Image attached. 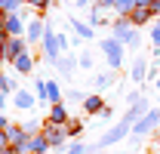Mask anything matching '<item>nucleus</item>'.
<instances>
[{
    "label": "nucleus",
    "instance_id": "f257e3e1",
    "mask_svg": "<svg viewBox=\"0 0 160 154\" xmlns=\"http://www.w3.org/2000/svg\"><path fill=\"white\" fill-rule=\"evenodd\" d=\"M111 37L120 40V43H126V46H132V49H139V28L132 25L129 19H114V25H111Z\"/></svg>",
    "mask_w": 160,
    "mask_h": 154
},
{
    "label": "nucleus",
    "instance_id": "f03ea898",
    "mask_svg": "<svg viewBox=\"0 0 160 154\" xmlns=\"http://www.w3.org/2000/svg\"><path fill=\"white\" fill-rule=\"evenodd\" d=\"M129 136H132V123L123 117L120 123H114V126H111V130H108V133H105L99 142H96V151H99V148H108V145H117V142L129 139Z\"/></svg>",
    "mask_w": 160,
    "mask_h": 154
},
{
    "label": "nucleus",
    "instance_id": "7ed1b4c3",
    "mask_svg": "<svg viewBox=\"0 0 160 154\" xmlns=\"http://www.w3.org/2000/svg\"><path fill=\"white\" fill-rule=\"evenodd\" d=\"M102 53L108 56V68H111V71L123 65V46H120V40L105 37V40H102Z\"/></svg>",
    "mask_w": 160,
    "mask_h": 154
},
{
    "label": "nucleus",
    "instance_id": "20e7f679",
    "mask_svg": "<svg viewBox=\"0 0 160 154\" xmlns=\"http://www.w3.org/2000/svg\"><path fill=\"white\" fill-rule=\"evenodd\" d=\"M157 126H160V108H151V111H148V114H145L139 123L132 126V139H136V136H148V133H154Z\"/></svg>",
    "mask_w": 160,
    "mask_h": 154
},
{
    "label": "nucleus",
    "instance_id": "39448f33",
    "mask_svg": "<svg viewBox=\"0 0 160 154\" xmlns=\"http://www.w3.org/2000/svg\"><path fill=\"white\" fill-rule=\"evenodd\" d=\"M40 136H43V139H46V142H49L52 148H62V142L68 139L65 126H59V123H49V120L43 123V133H40Z\"/></svg>",
    "mask_w": 160,
    "mask_h": 154
},
{
    "label": "nucleus",
    "instance_id": "423d86ee",
    "mask_svg": "<svg viewBox=\"0 0 160 154\" xmlns=\"http://www.w3.org/2000/svg\"><path fill=\"white\" fill-rule=\"evenodd\" d=\"M0 31H3L6 37H19L22 31H28V28L22 25L19 16H3V22H0Z\"/></svg>",
    "mask_w": 160,
    "mask_h": 154
},
{
    "label": "nucleus",
    "instance_id": "0eeeda50",
    "mask_svg": "<svg viewBox=\"0 0 160 154\" xmlns=\"http://www.w3.org/2000/svg\"><path fill=\"white\" fill-rule=\"evenodd\" d=\"M12 105H16V108H22V111L34 108V93H31V90H19V93H16V99H12Z\"/></svg>",
    "mask_w": 160,
    "mask_h": 154
},
{
    "label": "nucleus",
    "instance_id": "6e6552de",
    "mask_svg": "<svg viewBox=\"0 0 160 154\" xmlns=\"http://www.w3.org/2000/svg\"><path fill=\"white\" fill-rule=\"evenodd\" d=\"M83 111H89V114L99 117L102 111H105V99H102V96H86V99H83Z\"/></svg>",
    "mask_w": 160,
    "mask_h": 154
},
{
    "label": "nucleus",
    "instance_id": "1a4fd4ad",
    "mask_svg": "<svg viewBox=\"0 0 160 154\" xmlns=\"http://www.w3.org/2000/svg\"><path fill=\"white\" fill-rule=\"evenodd\" d=\"M148 68H151V65H148L145 59H136V62H132V68H129V77H132L136 83H142V80L148 77Z\"/></svg>",
    "mask_w": 160,
    "mask_h": 154
},
{
    "label": "nucleus",
    "instance_id": "9d476101",
    "mask_svg": "<svg viewBox=\"0 0 160 154\" xmlns=\"http://www.w3.org/2000/svg\"><path fill=\"white\" fill-rule=\"evenodd\" d=\"M25 34H28V43H37V40H43L46 28H43V22H40V19H34L31 25H28V31H25Z\"/></svg>",
    "mask_w": 160,
    "mask_h": 154
},
{
    "label": "nucleus",
    "instance_id": "9b49d317",
    "mask_svg": "<svg viewBox=\"0 0 160 154\" xmlns=\"http://www.w3.org/2000/svg\"><path fill=\"white\" fill-rule=\"evenodd\" d=\"M49 123H59V126H65V123H68V108H65V105H52V111H49Z\"/></svg>",
    "mask_w": 160,
    "mask_h": 154
},
{
    "label": "nucleus",
    "instance_id": "f8f14e48",
    "mask_svg": "<svg viewBox=\"0 0 160 154\" xmlns=\"http://www.w3.org/2000/svg\"><path fill=\"white\" fill-rule=\"evenodd\" d=\"M46 148H49V142H46L43 136H31V139H28V154H43Z\"/></svg>",
    "mask_w": 160,
    "mask_h": 154
},
{
    "label": "nucleus",
    "instance_id": "ddd939ff",
    "mask_svg": "<svg viewBox=\"0 0 160 154\" xmlns=\"http://www.w3.org/2000/svg\"><path fill=\"white\" fill-rule=\"evenodd\" d=\"M22 53H25V40L9 37V43H6V59H19Z\"/></svg>",
    "mask_w": 160,
    "mask_h": 154
},
{
    "label": "nucleus",
    "instance_id": "4468645a",
    "mask_svg": "<svg viewBox=\"0 0 160 154\" xmlns=\"http://www.w3.org/2000/svg\"><path fill=\"white\" fill-rule=\"evenodd\" d=\"M114 9H117V19H129V16H132V9H136V3H132V0H117V3H114Z\"/></svg>",
    "mask_w": 160,
    "mask_h": 154
},
{
    "label": "nucleus",
    "instance_id": "2eb2a0df",
    "mask_svg": "<svg viewBox=\"0 0 160 154\" xmlns=\"http://www.w3.org/2000/svg\"><path fill=\"white\" fill-rule=\"evenodd\" d=\"M12 65H16V71H19V74H28V71H31V65H34V59L28 56V53H22L19 59H12Z\"/></svg>",
    "mask_w": 160,
    "mask_h": 154
},
{
    "label": "nucleus",
    "instance_id": "dca6fc26",
    "mask_svg": "<svg viewBox=\"0 0 160 154\" xmlns=\"http://www.w3.org/2000/svg\"><path fill=\"white\" fill-rule=\"evenodd\" d=\"M71 25H74V31L80 34V40H92V37H96L92 25H83V22H77V19H71Z\"/></svg>",
    "mask_w": 160,
    "mask_h": 154
},
{
    "label": "nucleus",
    "instance_id": "f3484780",
    "mask_svg": "<svg viewBox=\"0 0 160 154\" xmlns=\"http://www.w3.org/2000/svg\"><path fill=\"white\" fill-rule=\"evenodd\" d=\"M151 19H154V16H151V9H132V16H129V22H132L136 28H139V25H148Z\"/></svg>",
    "mask_w": 160,
    "mask_h": 154
},
{
    "label": "nucleus",
    "instance_id": "a211bd4d",
    "mask_svg": "<svg viewBox=\"0 0 160 154\" xmlns=\"http://www.w3.org/2000/svg\"><path fill=\"white\" fill-rule=\"evenodd\" d=\"M74 65H77V62H74V56H65V53H62L59 62H56V68H59L62 74H71V71H74Z\"/></svg>",
    "mask_w": 160,
    "mask_h": 154
},
{
    "label": "nucleus",
    "instance_id": "6ab92c4d",
    "mask_svg": "<svg viewBox=\"0 0 160 154\" xmlns=\"http://www.w3.org/2000/svg\"><path fill=\"white\" fill-rule=\"evenodd\" d=\"M43 99H49L52 105H59V102H62V86L49 80V83H46V96H43Z\"/></svg>",
    "mask_w": 160,
    "mask_h": 154
},
{
    "label": "nucleus",
    "instance_id": "aec40b11",
    "mask_svg": "<svg viewBox=\"0 0 160 154\" xmlns=\"http://www.w3.org/2000/svg\"><path fill=\"white\" fill-rule=\"evenodd\" d=\"M22 9V0H0V13L3 16H16Z\"/></svg>",
    "mask_w": 160,
    "mask_h": 154
},
{
    "label": "nucleus",
    "instance_id": "412c9836",
    "mask_svg": "<svg viewBox=\"0 0 160 154\" xmlns=\"http://www.w3.org/2000/svg\"><path fill=\"white\" fill-rule=\"evenodd\" d=\"M105 13H108V6L96 3V6H92V16H89V25H102V22H105Z\"/></svg>",
    "mask_w": 160,
    "mask_h": 154
},
{
    "label": "nucleus",
    "instance_id": "4be33fe9",
    "mask_svg": "<svg viewBox=\"0 0 160 154\" xmlns=\"http://www.w3.org/2000/svg\"><path fill=\"white\" fill-rule=\"evenodd\" d=\"M9 90H16V77H9V74H0V93L6 96Z\"/></svg>",
    "mask_w": 160,
    "mask_h": 154
},
{
    "label": "nucleus",
    "instance_id": "5701e85b",
    "mask_svg": "<svg viewBox=\"0 0 160 154\" xmlns=\"http://www.w3.org/2000/svg\"><path fill=\"white\" fill-rule=\"evenodd\" d=\"M80 130H83V123H80V120H68V126H65V133H68V136H77Z\"/></svg>",
    "mask_w": 160,
    "mask_h": 154
},
{
    "label": "nucleus",
    "instance_id": "b1692460",
    "mask_svg": "<svg viewBox=\"0 0 160 154\" xmlns=\"http://www.w3.org/2000/svg\"><path fill=\"white\" fill-rule=\"evenodd\" d=\"M111 83H114V77H111V74H102L99 80H96V86H99V90H108Z\"/></svg>",
    "mask_w": 160,
    "mask_h": 154
},
{
    "label": "nucleus",
    "instance_id": "393cba45",
    "mask_svg": "<svg viewBox=\"0 0 160 154\" xmlns=\"http://www.w3.org/2000/svg\"><path fill=\"white\" fill-rule=\"evenodd\" d=\"M151 40H154V46H160V19L151 25Z\"/></svg>",
    "mask_w": 160,
    "mask_h": 154
},
{
    "label": "nucleus",
    "instance_id": "a878e982",
    "mask_svg": "<svg viewBox=\"0 0 160 154\" xmlns=\"http://www.w3.org/2000/svg\"><path fill=\"white\" fill-rule=\"evenodd\" d=\"M34 130H40L37 117H31V120H25V133H28V136H34Z\"/></svg>",
    "mask_w": 160,
    "mask_h": 154
},
{
    "label": "nucleus",
    "instance_id": "bb28decb",
    "mask_svg": "<svg viewBox=\"0 0 160 154\" xmlns=\"http://www.w3.org/2000/svg\"><path fill=\"white\" fill-rule=\"evenodd\" d=\"M28 3H31L34 9H46V6H52L56 0H28Z\"/></svg>",
    "mask_w": 160,
    "mask_h": 154
},
{
    "label": "nucleus",
    "instance_id": "cd10ccee",
    "mask_svg": "<svg viewBox=\"0 0 160 154\" xmlns=\"http://www.w3.org/2000/svg\"><path fill=\"white\" fill-rule=\"evenodd\" d=\"M77 65H80V68H86V71H89V68H92V56H89V53H83Z\"/></svg>",
    "mask_w": 160,
    "mask_h": 154
},
{
    "label": "nucleus",
    "instance_id": "c85d7f7f",
    "mask_svg": "<svg viewBox=\"0 0 160 154\" xmlns=\"http://www.w3.org/2000/svg\"><path fill=\"white\" fill-rule=\"evenodd\" d=\"M148 9H151V16H160V0H151V6H148Z\"/></svg>",
    "mask_w": 160,
    "mask_h": 154
},
{
    "label": "nucleus",
    "instance_id": "c756f323",
    "mask_svg": "<svg viewBox=\"0 0 160 154\" xmlns=\"http://www.w3.org/2000/svg\"><path fill=\"white\" fill-rule=\"evenodd\" d=\"M68 99H74V102H80V99H83V93H80V90H68Z\"/></svg>",
    "mask_w": 160,
    "mask_h": 154
},
{
    "label": "nucleus",
    "instance_id": "7c9ffc66",
    "mask_svg": "<svg viewBox=\"0 0 160 154\" xmlns=\"http://www.w3.org/2000/svg\"><path fill=\"white\" fill-rule=\"evenodd\" d=\"M151 71H160V56H154V62H151Z\"/></svg>",
    "mask_w": 160,
    "mask_h": 154
},
{
    "label": "nucleus",
    "instance_id": "2f4dec72",
    "mask_svg": "<svg viewBox=\"0 0 160 154\" xmlns=\"http://www.w3.org/2000/svg\"><path fill=\"white\" fill-rule=\"evenodd\" d=\"M102 6H114V3H117V0H99Z\"/></svg>",
    "mask_w": 160,
    "mask_h": 154
},
{
    "label": "nucleus",
    "instance_id": "473e14b6",
    "mask_svg": "<svg viewBox=\"0 0 160 154\" xmlns=\"http://www.w3.org/2000/svg\"><path fill=\"white\" fill-rule=\"evenodd\" d=\"M80 6H86V3H99V0H77Z\"/></svg>",
    "mask_w": 160,
    "mask_h": 154
},
{
    "label": "nucleus",
    "instance_id": "72a5a7b5",
    "mask_svg": "<svg viewBox=\"0 0 160 154\" xmlns=\"http://www.w3.org/2000/svg\"><path fill=\"white\" fill-rule=\"evenodd\" d=\"M0 154H16V148H3V151H0Z\"/></svg>",
    "mask_w": 160,
    "mask_h": 154
},
{
    "label": "nucleus",
    "instance_id": "f704fd0d",
    "mask_svg": "<svg viewBox=\"0 0 160 154\" xmlns=\"http://www.w3.org/2000/svg\"><path fill=\"white\" fill-rule=\"evenodd\" d=\"M3 105H6V96H3V93H0V108H3Z\"/></svg>",
    "mask_w": 160,
    "mask_h": 154
},
{
    "label": "nucleus",
    "instance_id": "c9c22d12",
    "mask_svg": "<svg viewBox=\"0 0 160 154\" xmlns=\"http://www.w3.org/2000/svg\"><path fill=\"white\" fill-rule=\"evenodd\" d=\"M154 86H157V90H160V77H157V83H154Z\"/></svg>",
    "mask_w": 160,
    "mask_h": 154
},
{
    "label": "nucleus",
    "instance_id": "e433bc0d",
    "mask_svg": "<svg viewBox=\"0 0 160 154\" xmlns=\"http://www.w3.org/2000/svg\"><path fill=\"white\" fill-rule=\"evenodd\" d=\"M157 142H160V136H157Z\"/></svg>",
    "mask_w": 160,
    "mask_h": 154
},
{
    "label": "nucleus",
    "instance_id": "4c0bfd02",
    "mask_svg": "<svg viewBox=\"0 0 160 154\" xmlns=\"http://www.w3.org/2000/svg\"><path fill=\"white\" fill-rule=\"evenodd\" d=\"M68 154H71V151H68Z\"/></svg>",
    "mask_w": 160,
    "mask_h": 154
}]
</instances>
